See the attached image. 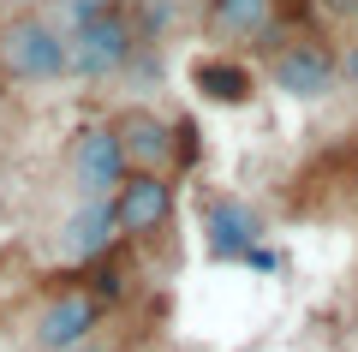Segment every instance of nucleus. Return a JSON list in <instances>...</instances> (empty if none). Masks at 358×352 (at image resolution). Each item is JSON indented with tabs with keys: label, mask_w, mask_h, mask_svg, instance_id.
<instances>
[{
	"label": "nucleus",
	"mask_w": 358,
	"mask_h": 352,
	"mask_svg": "<svg viewBox=\"0 0 358 352\" xmlns=\"http://www.w3.org/2000/svg\"><path fill=\"white\" fill-rule=\"evenodd\" d=\"M268 84L287 101H322L341 90V54L317 36V30H287L268 48Z\"/></svg>",
	"instance_id": "obj_2"
},
{
	"label": "nucleus",
	"mask_w": 358,
	"mask_h": 352,
	"mask_svg": "<svg viewBox=\"0 0 358 352\" xmlns=\"http://www.w3.org/2000/svg\"><path fill=\"white\" fill-rule=\"evenodd\" d=\"M114 245H120L114 197H78V209L66 215V227H60V257L78 263V269H96V263H108Z\"/></svg>",
	"instance_id": "obj_7"
},
{
	"label": "nucleus",
	"mask_w": 358,
	"mask_h": 352,
	"mask_svg": "<svg viewBox=\"0 0 358 352\" xmlns=\"http://www.w3.org/2000/svg\"><path fill=\"white\" fill-rule=\"evenodd\" d=\"M192 90L203 101H215V108H245L251 90H257V78H251V66L233 60V54H197L192 60Z\"/></svg>",
	"instance_id": "obj_10"
},
{
	"label": "nucleus",
	"mask_w": 358,
	"mask_h": 352,
	"mask_svg": "<svg viewBox=\"0 0 358 352\" xmlns=\"http://www.w3.org/2000/svg\"><path fill=\"white\" fill-rule=\"evenodd\" d=\"M66 48H72V78H90V84H102V78H120L138 54V24L126 13H102L90 18V24L66 30Z\"/></svg>",
	"instance_id": "obj_4"
},
{
	"label": "nucleus",
	"mask_w": 358,
	"mask_h": 352,
	"mask_svg": "<svg viewBox=\"0 0 358 352\" xmlns=\"http://www.w3.org/2000/svg\"><path fill=\"white\" fill-rule=\"evenodd\" d=\"M263 245V215L245 197H209L203 203V251L215 263H245Z\"/></svg>",
	"instance_id": "obj_8"
},
{
	"label": "nucleus",
	"mask_w": 358,
	"mask_h": 352,
	"mask_svg": "<svg viewBox=\"0 0 358 352\" xmlns=\"http://www.w3.org/2000/svg\"><path fill=\"white\" fill-rule=\"evenodd\" d=\"M114 215H120V239H155L173 221V174H143L131 167L126 185L114 191Z\"/></svg>",
	"instance_id": "obj_6"
},
{
	"label": "nucleus",
	"mask_w": 358,
	"mask_h": 352,
	"mask_svg": "<svg viewBox=\"0 0 358 352\" xmlns=\"http://www.w3.org/2000/svg\"><path fill=\"white\" fill-rule=\"evenodd\" d=\"M0 78L6 84H60V78H72L66 30L48 13H6L0 18Z\"/></svg>",
	"instance_id": "obj_1"
},
{
	"label": "nucleus",
	"mask_w": 358,
	"mask_h": 352,
	"mask_svg": "<svg viewBox=\"0 0 358 352\" xmlns=\"http://www.w3.org/2000/svg\"><path fill=\"white\" fill-rule=\"evenodd\" d=\"M120 0H54V13H60V30H78V24H90V18H102V13H114Z\"/></svg>",
	"instance_id": "obj_12"
},
{
	"label": "nucleus",
	"mask_w": 358,
	"mask_h": 352,
	"mask_svg": "<svg viewBox=\"0 0 358 352\" xmlns=\"http://www.w3.org/2000/svg\"><path fill=\"white\" fill-rule=\"evenodd\" d=\"M66 352H126V346L108 340V335H90V340H78V346H66Z\"/></svg>",
	"instance_id": "obj_13"
},
{
	"label": "nucleus",
	"mask_w": 358,
	"mask_h": 352,
	"mask_svg": "<svg viewBox=\"0 0 358 352\" xmlns=\"http://www.w3.org/2000/svg\"><path fill=\"white\" fill-rule=\"evenodd\" d=\"M341 78H346V84L358 90V42H352V48H346V54H341Z\"/></svg>",
	"instance_id": "obj_14"
},
{
	"label": "nucleus",
	"mask_w": 358,
	"mask_h": 352,
	"mask_svg": "<svg viewBox=\"0 0 358 352\" xmlns=\"http://www.w3.org/2000/svg\"><path fill=\"white\" fill-rule=\"evenodd\" d=\"M66 174H72L78 197H114L126 185L131 162H126V143H120L114 120H90L84 132L72 138V155H66Z\"/></svg>",
	"instance_id": "obj_5"
},
{
	"label": "nucleus",
	"mask_w": 358,
	"mask_h": 352,
	"mask_svg": "<svg viewBox=\"0 0 358 352\" xmlns=\"http://www.w3.org/2000/svg\"><path fill=\"white\" fill-rule=\"evenodd\" d=\"M114 132H120V143H126V162L143 167V174H173V162H185V155H179V126L162 120V113H150V108L114 113Z\"/></svg>",
	"instance_id": "obj_9"
},
{
	"label": "nucleus",
	"mask_w": 358,
	"mask_h": 352,
	"mask_svg": "<svg viewBox=\"0 0 358 352\" xmlns=\"http://www.w3.org/2000/svg\"><path fill=\"white\" fill-rule=\"evenodd\" d=\"M102 323H108L102 293L90 287V281H66V287H54L36 304V316H30V346L36 352H66L78 340L102 335Z\"/></svg>",
	"instance_id": "obj_3"
},
{
	"label": "nucleus",
	"mask_w": 358,
	"mask_h": 352,
	"mask_svg": "<svg viewBox=\"0 0 358 352\" xmlns=\"http://www.w3.org/2000/svg\"><path fill=\"white\" fill-rule=\"evenodd\" d=\"M203 13H209V30L233 36V42H251V36L275 30V0H203Z\"/></svg>",
	"instance_id": "obj_11"
}]
</instances>
